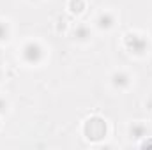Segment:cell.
Returning <instances> with one entry per match:
<instances>
[{"label":"cell","mask_w":152,"mask_h":150,"mask_svg":"<svg viewBox=\"0 0 152 150\" xmlns=\"http://www.w3.org/2000/svg\"><path fill=\"white\" fill-rule=\"evenodd\" d=\"M21 55H23V58L28 64H37L39 60L42 58V48L39 46L37 42H28V44H25Z\"/></svg>","instance_id":"obj_1"},{"label":"cell","mask_w":152,"mask_h":150,"mask_svg":"<svg viewBox=\"0 0 152 150\" xmlns=\"http://www.w3.org/2000/svg\"><path fill=\"white\" fill-rule=\"evenodd\" d=\"M126 44H127V48H129L131 51H134V53H143V51L149 48L147 41L143 37H140V36H136V34L127 36V37H126Z\"/></svg>","instance_id":"obj_2"},{"label":"cell","mask_w":152,"mask_h":150,"mask_svg":"<svg viewBox=\"0 0 152 150\" xmlns=\"http://www.w3.org/2000/svg\"><path fill=\"white\" fill-rule=\"evenodd\" d=\"M112 81H113V85L117 88H124V87L129 85V76L126 74V73H115Z\"/></svg>","instance_id":"obj_3"},{"label":"cell","mask_w":152,"mask_h":150,"mask_svg":"<svg viewBox=\"0 0 152 150\" xmlns=\"http://www.w3.org/2000/svg\"><path fill=\"white\" fill-rule=\"evenodd\" d=\"M112 25H113V16H112V14L104 12V14H101V16L97 18V27H99V28H110Z\"/></svg>","instance_id":"obj_4"},{"label":"cell","mask_w":152,"mask_h":150,"mask_svg":"<svg viewBox=\"0 0 152 150\" xmlns=\"http://www.w3.org/2000/svg\"><path fill=\"white\" fill-rule=\"evenodd\" d=\"M75 37L80 39V41H87V39L90 37V30L85 25H80V27L75 28Z\"/></svg>","instance_id":"obj_5"},{"label":"cell","mask_w":152,"mask_h":150,"mask_svg":"<svg viewBox=\"0 0 152 150\" xmlns=\"http://www.w3.org/2000/svg\"><path fill=\"white\" fill-rule=\"evenodd\" d=\"M131 134H133L134 138H143V136L147 134V129H145L142 124H134V125L131 127Z\"/></svg>","instance_id":"obj_6"},{"label":"cell","mask_w":152,"mask_h":150,"mask_svg":"<svg viewBox=\"0 0 152 150\" xmlns=\"http://www.w3.org/2000/svg\"><path fill=\"white\" fill-rule=\"evenodd\" d=\"M4 39H7V27L4 23H0V41H4Z\"/></svg>","instance_id":"obj_7"},{"label":"cell","mask_w":152,"mask_h":150,"mask_svg":"<svg viewBox=\"0 0 152 150\" xmlns=\"http://www.w3.org/2000/svg\"><path fill=\"white\" fill-rule=\"evenodd\" d=\"M5 108H7V103H5L4 99H0V113L5 111Z\"/></svg>","instance_id":"obj_8"}]
</instances>
